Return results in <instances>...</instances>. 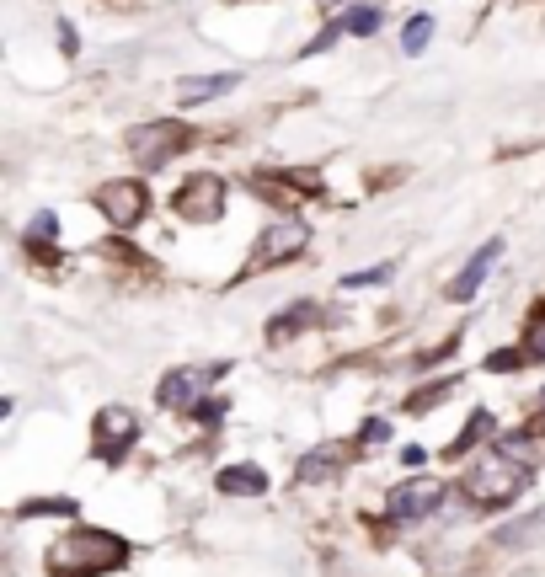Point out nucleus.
<instances>
[{"label":"nucleus","mask_w":545,"mask_h":577,"mask_svg":"<svg viewBox=\"0 0 545 577\" xmlns=\"http://www.w3.org/2000/svg\"><path fill=\"white\" fill-rule=\"evenodd\" d=\"M241 75H188V81L177 86L182 102H214V97H230L236 91Z\"/></svg>","instance_id":"nucleus-13"},{"label":"nucleus","mask_w":545,"mask_h":577,"mask_svg":"<svg viewBox=\"0 0 545 577\" xmlns=\"http://www.w3.org/2000/svg\"><path fill=\"white\" fill-rule=\"evenodd\" d=\"M22 513H70V503L65 497H38V503H27Z\"/></svg>","instance_id":"nucleus-25"},{"label":"nucleus","mask_w":545,"mask_h":577,"mask_svg":"<svg viewBox=\"0 0 545 577\" xmlns=\"http://www.w3.org/2000/svg\"><path fill=\"white\" fill-rule=\"evenodd\" d=\"M391 262H375V268H364V273H348L342 278V289H375V284H391Z\"/></svg>","instance_id":"nucleus-18"},{"label":"nucleus","mask_w":545,"mask_h":577,"mask_svg":"<svg viewBox=\"0 0 545 577\" xmlns=\"http://www.w3.org/2000/svg\"><path fill=\"white\" fill-rule=\"evenodd\" d=\"M252 193H262V198H278V204H294V198H316L321 187H316V177H300V171H262V177H252Z\"/></svg>","instance_id":"nucleus-10"},{"label":"nucleus","mask_w":545,"mask_h":577,"mask_svg":"<svg viewBox=\"0 0 545 577\" xmlns=\"http://www.w3.org/2000/svg\"><path fill=\"white\" fill-rule=\"evenodd\" d=\"M91 439H97V455L113 465L129 455V444L139 439V417L129 407H102L97 412V428H91Z\"/></svg>","instance_id":"nucleus-7"},{"label":"nucleus","mask_w":545,"mask_h":577,"mask_svg":"<svg viewBox=\"0 0 545 577\" xmlns=\"http://www.w3.org/2000/svg\"><path fill=\"white\" fill-rule=\"evenodd\" d=\"M348 33H353V38H375V33H380V11H375V6H353V11H348Z\"/></svg>","instance_id":"nucleus-19"},{"label":"nucleus","mask_w":545,"mask_h":577,"mask_svg":"<svg viewBox=\"0 0 545 577\" xmlns=\"http://www.w3.org/2000/svg\"><path fill=\"white\" fill-rule=\"evenodd\" d=\"M519 353L529 358V364H540L545 358V316L535 310V321H529V332H524V342H519Z\"/></svg>","instance_id":"nucleus-20"},{"label":"nucleus","mask_w":545,"mask_h":577,"mask_svg":"<svg viewBox=\"0 0 545 577\" xmlns=\"http://www.w3.org/2000/svg\"><path fill=\"white\" fill-rule=\"evenodd\" d=\"M449 391H455V380H433V385H423V391H412V396H407V412H428V407H439Z\"/></svg>","instance_id":"nucleus-16"},{"label":"nucleus","mask_w":545,"mask_h":577,"mask_svg":"<svg viewBox=\"0 0 545 577\" xmlns=\"http://www.w3.org/2000/svg\"><path fill=\"white\" fill-rule=\"evenodd\" d=\"M358 444H364V449L391 444V423H385V417H369V423H364V433H358Z\"/></svg>","instance_id":"nucleus-24"},{"label":"nucleus","mask_w":545,"mask_h":577,"mask_svg":"<svg viewBox=\"0 0 545 577\" xmlns=\"http://www.w3.org/2000/svg\"><path fill=\"white\" fill-rule=\"evenodd\" d=\"M465 497H471L476 508H503V503H513L524 487H529V465L524 460H513L508 449H487L471 471H465Z\"/></svg>","instance_id":"nucleus-2"},{"label":"nucleus","mask_w":545,"mask_h":577,"mask_svg":"<svg viewBox=\"0 0 545 577\" xmlns=\"http://www.w3.org/2000/svg\"><path fill=\"white\" fill-rule=\"evenodd\" d=\"M97 209L107 214V225H113V230H134L150 214V193H145V182L118 177V182H102L97 187Z\"/></svg>","instance_id":"nucleus-4"},{"label":"nucleus","mask_w":545,"mask_h":577,"mask_svg":"<svg viewBox=\"0 0 545 577\" xmlns=\"http://www.w3.org/2000/svg\"><path fill=\"white\" fill-rule=\"evenodd\" d=\"M220 374H225V364H214V369H171L155 396H161V407H166V412H171V407L188 412L193 401H198V391H204L209 380H220Z\"/></svg>","instance_id":"nucleus-9"},{"label":"nucleus","mask_w":545,"mask_h":577,"mask_svg":"<svg viewBox=\"0 0 545 577\" xmlns=\"http://www.w3.org/2000/svg\"><path fill=\"white\" fill-rule=\"evenodd\" d=\"M129 561V540L113 535V529H65L54 545H49V572L54 577H102V572H118Z\"/></svg>","instance_id":"nucleus-1"},{"label":"nucleus","mask_w":545,"mask_h":577,"mask_svg":"<svg viewBox=\"0 0 545 577\" xmlns=\"http://www.w3.org/2000/svg\"><path fill=\"white\" fill-rule=\"evenodd\" d=\"M54 236H59V220H54V214H49V209L33 214V225H27V241H33V246H49Z\"/></svg>","instance_id":"nucleus-22"},{"label":"nucleus","mask_w":545,"mask_h":577,"mask_svg":"<svg viewBox=\"0 0 545 577\" xmlns=\"http://www.w3.org/2000/svg\"><path fill=\"white\" fill-rule=\"evenodd\" d=\"M305 241H310V230H305V225H294V220L273 225V230H262V241L252 246V262H246V273H268V268H278V262L300 257V252H305Z\"/></svg>","instance_id":"nucleus-6"},{"label":"nucleus","mask_w":545,"mask_h":577,"mask_svg":"<svg viewBox=\"0 0 545 577\" xmlns=\"http://www.w3.org/2000/svg\"><path fill=\"white\" fill-rule=\"evenodd\" d=\"M497 257H503V241H487V246H481V252L460 268V278H455V284H449L444 294H449V300H471V294L487 284V273H492V262H497Z\"/></svg>","instance_id":"nucleus-11"},{"label":"nucleus","mask_w":545,"mask_h":577,"mask_svg":"<svg viewBox=\"0 0 545 577\" xmlns=\"http://www.w3.org/2000/svg\"><path fill=\"white\" fill-rule=\"evenodd\" d=\"M171 209L193 225H214L225 214V182L220 177H188L177 187V198H171Z\"/></svg>","instance_id":"nucleus-5"},{"label":"nucleus","mask_w":545,"mask_h":577,"mask_svg":"<svg viewBox=\"0 0 545 577\" xmlns=\"http://www.w3.org/2000/svg\"><path fill=\"white\" fill-rule=\"evenodd\" d=\"M428 38H433V17H423V11H417V17L407 22V33H401V49H407V54H423Z\"/></svg>","instance_id":"nucleus-17"},{"label":"nucleus","mask_w":545,"mask_h":577,"mask_svg":"<svg viewBox=\"0 0 545 577\" xmlns=\"http://www.w3.org/2000/svg\"><path fill=\"white\" fill-rule=\"evenodd\" d=\"M214 487L225 497H257V492H268V476H262V465H225L214 476Z\"/></svg>","instance_id":"nucleus-12"},{"label":"nucleus","mask_w":545,"mask_h":577,"mask_svg":"<svg viewBox=\"0 0 545 577\" xmlns=\"http://www.w3.org/2000/svg\"><path fill=\"white\" fill-rule=\"evenodd\" d=\"M540 524H545V508L535 513V519H519V524H508V529H503V535H497V540H503V545H513V540H535V535H540Z\"/></svg>","instance_id":"nucleus-23"},{"label":"nucleus","mask_w":545,"mask_h":577,"mask_svg":"<svg viewBox=\"0 0 545 577\" xmlns=\"http://www.w3.org/2000/svg\"><path fill=\"white\" fill-rule=\"evenodd\" d=\"M342 465H348L342 449H316V455H305L294 465V481H332V476H342Z\"/></svg>","instance_id":"nucleus-14"},{"label":"nucleus","mask_w":545,"mask_h":577,"mask_svg":"<svg viewBox=\"0 0 545 577\" xmlns=\"http://www.w3.org/2000/svg\"><path fill=\"white\" fill-rule=\"evenodd\" d=\"M540 316H545V305H540Z\"/></svg>","instance_id":"nucleus-26"},{"label":"nucleus","mask_w":545,"mask_h":577,"mask_svg":"<svg viewBox=\"0 0 545 577\" xmlns=\"http://www.w3.org/2000/svg\"><path fill=\"white\" fill-rule=\"evenodd\" d=\"M310 321H316V305L300 300V305H289L284 316H278V321L268 326V332H273V337H289V332H300V326H310Z\"/></svg>","instance_id":"nucleus-15"},{"label":"nucleus","mask_w":545,"mask_h":577,"mask_svg":"<svg viewBox=\"0 0 545 577\" xmlns=\"http://www.w3.org/2000/svg\"><path fill=\"white\" fill-rule=\"evenodd\" d=\"M439 503H444L439 481H401V487L385 497V513H391L396 524H412V519H428Z\"/></svg>","instance_id":"nucleus-8"},{"label":"nucleus","mask_w":545,"mask_h":577,"mask_svg":"<svg viewBox=\"0 0 545 577\" xmlns=\"http://www.w3.org/2000/svg\"><path fill=\"white\" fill-rule=\"evenodd\" d=\"M188 145H193V129H188V123H171V118L129 129V155L139 166H166L171 155H182Z\"/></svg>","instance_id":"nucleus-3"},{"label":"nucleus","mask_w":545,"mask_h":577,"mask_svg":"<svg viewBox=\"0 0 545 577\" xmlns=\"http://www.w3.org/2000/svg\"><path fill=\"white\" fill-rule=\"evenodd\" d=\"M487 428H492V417H487V412H476L471 423L460 428V439L449 444V455H465V449H471V444H476V439H481V433H487Z\"/></svg>","instance_id":"nucleus-21"}]
</instances>
